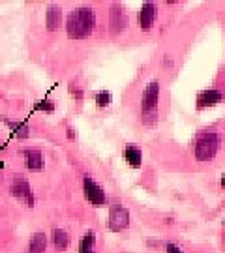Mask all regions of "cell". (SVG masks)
<instances>
[{
	"label": "cell",
	"instance_id": "cell-1",
	"mask_svg": "<svg viewBox=\"0 0 225 253\" xmlns=\"http://www.w3.org/2000/svg\"><path fill=\"white\" fill-rule=\"evenodd\" d=\"M222 150H224V133L214 127L197 131L191 141V154L201 163L216 162Z\"/></svg>",
	"mask_w": 225,
	"mask_h": 253
},
{
	"label": "cell",
	"instance_id": "cell-2",
	"mask_svg": "<svg viewBox=\"0 0 225 253\" xmlns=\"http://www.w3.org/2000/svg\"><path fill=\"white\" fill-rule=\"evenodd\" d=\"M96 27V13L90 6L73 9L66 21V32L72 40H87Z\"/></svg>",
	"mask_w": 225,
	"mask_h": 253
},
{
	"label": "cell",
	"instance_id": "cell-3",
	"mask_svg": "<svg viewBox=\"0 0 225 253\" xmlns=\"http://www.w3.org/2000/svg\"><path fill=\"white\" fill-rule=\"evenodd\" d=\"M160 83L150 81L141 96V120L146 127H154L158 122V107H160Z\"/></svg>",
	"mask_w": 225,
	"mask_h": 253
},
{
	"label": "cell",
	"instance_id": "cell-4",
	"mask_svg": "<svg viewBox=\"0 0 225 253\" xmlns=\"http://www.w3.org/2000/svg\"><path fill=\"white\" fill-rule=\"evenodd\" d=\"M128 27V13L120 4H113L109 9V32L113 36L122 34Z\"/></svg>",
	"mask_w": 225,
	"mask_h": 253
},
{
	"label": "cell",
	"instance_id": "cell-5",
	"mask_svg": "<svg viewBox=\"0 0 225 253\" xmlns=\"http://www.w3.org/2000/svg\"><path fill=\"white\" fill-rule=\"evenodd\" d=\"M130 225V212H128L126 207L122 205H113L109 208V229L111 231H124L126 227Z\"/></svg>",
	"mask_w": 225,
	"mask_h": 253
},
{
	"label": "cell",
	"instance_id": "cell-6",
	"mask_svg": "<svg viewBox=\"0 0 225 253\" xmlns=\"http://www.w3.org/2000/svg\"><path fill=\"white\" fill-rule=\"evenodd\" d=\"M11 195L13 197H17L21 199L23 203H27L28 207H32L34 205V193H32V188H30V184L25 176H21L17 174L13 182H11Z\"/></svg>",
	"mask_w": 225,
	"mask_h": 253
},
{
	"label": "cell",
	"instance_id": "cell-7",
	"mask_svg": "<svg viewBox=\"0 0 225 253\" xmlns=\"http://www.w3.org/2000/svg\"><path fill=\"white\" fill-rule=\"evenodd\" d=\"M83 190H85L87 199H89L92 205L101 207V205H105V203H107V195H105L103 188H101L99 184H96L90 176H85V178H83Z\"/></svg>",
	"mask_w": 225,
	"mask_h": 253
},
{
	"label": "cell",
	"instance_id": "cell-8",
	"mask_svg": "<svg viewBox=\"0 0 225 253\" xmlns=\"http://www.w3.org/2000/svg\"><path fill=\"white\" fill-rule=\"evenodd\" d=\"M156 19H158V4L156 2H144L139 13H137V23L141 30H150L156 25Z\"/></svg>",
	"mask_w": 225,
	"mask_h": 253
},
{
	"label": "cell",
	"instance_id": "cell-9",
	"mask_svg": "<svg viewBox=\"0 0 225 253\" xmlns=\"http://www.w3.org/2000/svg\"><path fill=\"white\" fill-rule=\"evenodd\" d=\"M224 90H220V88H207V90H201L197 96V109H207V107H212V105H218V103H222L224 101Z\"/></svg>",
	"mask_w": 225,
	"mask_h": 253
},
{
	"label": "cell",
	"instance_id": "cell-10",
	"mask_svg": "<svg viewBox=\"0 0 225 253\" xmlns=\"http://www.w3.org/2000/svg\"><path fill=\"white\" fill-rule=\"evenodd\" d=\"M45 23H47V30H49V32L58 30L60 23H62V9H60V6L51 4V6L47 8V13H45Z\"/></svg>",
	"mask_w": 225,
	"mask_h": 253
},
{
	"label": "cell",
	"instance_id": "cell-11",
	"mask_svg": "<svg viewBox=\"0 0 225 253\" xmlns=\"http://www.w3.org/2000/svg\"><path fill=\"white\" fill-rule=\"evenodd\" d=\"M124 160L128 162L130 167L134 169H139L141 163H143V154H141V148L137 145H126L124 148Z\"/></svg>",
	"mask_w": 225,
	"mask_h": 253
},
{
	"label": "cell",
	"instance_id": "cell-12",
	"mask_svg": "<svg viewBox=\"0 0 225 253\" xmlns=\"http://www.w3.org/2000/svg\"><path fill=\"white\" fill-rule=\"evenodd\" d=\"M25 165L30 171H40L44 167V156L40 150H25Z\"/></svg>",
	"mask_w": 225,
	"mask_h": 253
},
{
	"label": "cell",
	"instance_id": "cell-13",
	"mask_svg": "<svg viewBox=\"0 0 225 253\" xmlns=\"http://www.w3.org/2000/svg\"><path fill=\"white\" fill-rule=\"evenodd\" d=\"M47 252V235L45 233H36L28 242L27 253H45Z\"/></svg>",
	"mask_w": 225,
	"mask_h": 253
},
{
	"label": "cell",
	"instance_id": "cell-14",
	"mask_svg": "<svg viewBox=\"0 0 225 253\" xmlns=\"http://www.w3.org/2000/svg\"><path fill=\"white\" fill-rule=\"evenodd\" d=\"M79 253H96V235L89 231L79 244Z\"/></svg>",
	"mask_w": 225,
	"mask_h": 253
},
{
	"label": "cell",
	"instance_id": "cell-15",
	"mask_svg": "<svg viewBox=\"0 0 225 253\" xmlns=\"http://www.w3.org/2000/svg\"><path fill=\"white\" fill-rule=\"evenodd\" d=\"M53 244L58 250H66L70 246V235L64 229H53Z\"/></svg>",
	"mask_w": 225,
	"mask_h": 253
},
{
	"label": "cell",
	"instance_id": "cell-16",
	"mask_svg": "<svg viewBox=\"0 0 225 253\" xmlns=\"http://www.w3.org/2000/svg\"><path fill=\"white\" fill-rule=\"evenodd\" d=\"M4 124H8V126L15 131V135H17L19 139H25V137H28V126H27V124L13 122V120H9V118H4Z\"/></svg>",
	"mask_w": 225,
	"mask_h": 253
},
{
	"label": "cell",
	"instance_id": "cell-17",
	"mask_svg": "<svg viewBox=\"0 0 225 253\" xmlns=\"http://www.w3.org/2000/svg\"><path fill=\"white\" fill-rule=\"evenodd\" d=\"M94 100H96V105L98 107H109L111 105V92H105V90H99L96 96H94Z\"/></svg>",
	"mask_w": 225,
	"mask_h": 253
},
{
	"label": "cell",
	"instance_id": "cell-18",
	"mask_svg": "<svg viewBox=\"0 0 225 253\" xmlns=\"http://www.w3.org/2000/svg\"><path fill=\"white\" fill-rule=\"evenodd\" d=\"M38 109H40V111H47V113H53L54 111V103H51V101H42V103H38L36 105Z\"/></svg>",
	"mask_w": 225,
	"mask_h": 253
},
{
	"label": "cell",
	"instance_id": "cell-19",
	"mask_svg": "<svg viewBox=\"0 0 225 253\" xmlns=\"http://www.w3.org/2000/svg\"><path fill=\"white\" fill-rule=\"evenodd\" d=\"M165 253H184L182 250H180L177 244H173V242H167L165 244Z\"/></svg>",
	"mask_w": 225,
	"mask_h": 253
},
{
	"label": "cell",
	"instance_id": "cell-20",
	"mask_svg": "<svg viewBox=\"0 0 225 253\" xmlns=\"http://www.w3.org/2000/svg\"><path fill=\"white\" fill-rule=\"evenodd\" d=\"M222 188H225V172H224V176H222Z\"/></svg>",
	"mask_w": 225,
	"mask_h": 253
},
{
	"label": "cell",
	"instance_id": "cell-21",
	"mask_svg": "<svg viewBox=\"0 0 225 253\" xmlns=\"http://www.w3.org/2000/svg\"><path fill=\"white\" fill-rule=\"evenodd\" d=\"M224 227H225V219H224Z\"/></svg>",
	"mask_w": 225,
	"mask_h": 253
},
{
	"label": "cell",
	"instance_id": "cell-22",
	"mask_svg": "<svg viewBox=\"0 0 225 253\" xmlns=\"http://www.w3.org/2000/svg\"><path fill=\"white\" fill-rule=\"evenodd\" d=\"M0 167H2V162H0Z\"/></svg>",
	"mask_w": 225,
	"mask_h": 253
},
{
	"label": "cell",
	"instance_id": "cell-23",
	"mask_svg": "<svg viewBox=\"0 0 225 253\" xmlns=\"http://www.w3.org/2000/svg\"><path fill=\"white\" fill-rule=\"evenodd\" d=\"M224 242H225V236H224Z\"/></svg>",
	"mask_w": 225,
	"mask_h": 253
}]
</instances>
